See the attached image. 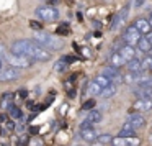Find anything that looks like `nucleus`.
<instances>
[{
    "label": "nucleus",
    "mask_w": 152,
    "mask_h": 146,
    "mask_svg": "<svg viewBox=\"0 0 152 146\" xmlns=\"http://www.w3.org/2000/svg\"><path fill=\"white\" fill-rule=\"evenodd\" d=\"M7 63L10 67H17V69H28V67L33 66L34 61L30 59V58L26 56H15V54H10V56H7Z\"/></svg>",
    "instance_id": "obj_4"
},
{
    "label": "nucleus",
    "mask_w": 152,
    "mask_h": 146,
    "mask_svg": "<svg viewBox=\"0 0 152 146\" xmlns=\"http://www.w3.org/2000/svg\"><path fill=\"white\" fill-rule=\"evenodd\" d=\"M18 95L21 97V99H26V95H28V92L26 90H20V92H18Z\"/></svg>",
    "instance_id": "obj_37"
},
{
    "label": "nucleus",
    "mask_w": 152,
    "mask_h": 146,
    "mask_svg": "<svg viewBox=\"0 0 152 146\" xmlns=\"http://www.w3.org/2000/svg\"><path fill=\"white\" fill-rule=\"evenodd\" d=\"M80 138L87 143H95L98 139V133L93 128H82L80 130Z\"/></svg>",
    "instance_id": "obj_12"
},
{
    "label": "nucleus",
    "mask_w": 152,
    "mask_h": 146,
    "mask_svg": "<svg viewBox=\"0 0 152 146\" xmlns=\"http://www.w3.org/2000/svg\"><path fill=\"white\" fill-rule=\"evenodd\" d=\"M92 146H105V145H102L100 141H95V143H92Z\"/></svg>",
    "instance_id": "obj_40"
},
{
    "label": "nucleus",
    "mask_w": 152,
    "mask_h": 146,
    "mask_svg": "<svg viewBox=\"0 0 152 146\" xmlns=\"http://www.w3.org/2000/svg\"><path fill=\"white\" fill-rule=\"evenodd\" d=\"M87 90H88L90 95H100L102 94V87L98 86V84L95 82V80H92V82H88V87H87Z\"/></svg>",
    "instance_id": "obj_23"
},
{
    "label": "nucleus",
    "mask_w": 152,
    "mask_h": 146,
    "mask_svg": "<svg viewBox=\"0 0 152 146\" xmlns=\"http://www.w3.org/2000/svg\"><path fill=\"white\" fill-rule=\"evenodd\" d=\"M96 141H100L102 145H108V143L113 141V136L108 135V133H105V135H98V139Z\"/></svg>",
    "instance_id": "obj_28"
},
{
    "label": "nucleus",
    "mask_w": 152,
    "mask_h": 146,
    "mask_svg": "<svg viewBox=\"0 0 152 146\" xmlns=\"http://www.w3.org/2000/svg\"><path fill=\"white\" fill-rule=\"evenodd\" d=\"M113 146H141V139L132 136V138H121V136H115L111 141Z\"/></svg>",
    "instance_id": "obj_8"
},
{
    "label": "nucleus",
    "mask_w": 152,
    "mask_h": 146,
    "mask_svg": "<svg viewBox=\"0 0 152 146\" xmlns=\"http://www.w3.org/2000/svg\"><path fill=\"white\" fill-rule=\"evenodd\" d=\"M126 122H128L134 130L142 128V126L145 125V118H144L142 115H139V113H131V115L128 117V120H126Z\"/></svg>",
    "instance_id": "obj_11"
},
{
    "label": "nucleus",
    "mask_w": 152,
    "mask_h": 146,
    "mask_svg": "<svg viewBox=\"0 0 152 146\" xmlns=\"http://www.w3.org/2000/svg\"><path fill=\"white\" fill-rule=\"evenodd\" d=\"M149 25H151V28H152V18H149Z\"/></svg>",
    "instance_id": "obj_41"
},
{
    "label": "nucleus",
    "mask_w": 152,
    "mask_h": 146,
    "mask_svg": "<svg viewBox=\"0 0 152 146\" xmlns=\"http://www.w3.org/2000/svg\"><path fill=\"white\" fill-rule=\"evenodd\" d=\"M93 80H95V82L98 84V86L102 87V89H105V87H108L110 84H111V80H110L108 77H105V76H103V74H100V76H96V77H95V79H93Z\"/></svg>",
    "instance_id": "obj_25"
},
{
    "label": "nucleus",
    "mask_w": 152,
    "mask_h": 146,
    "mask_svg": "<svg viewBox=\"0 0 152 146\" xmlns=\"http://www.w3.org/2000/svg\"><path fill=\"white\" fill-rule=\"evenodd\" d=\"M28 58L33 59V61H49L53 56H51V51L41 48L38 43H34V41L31 40L30 49H28Z\"/></svg>",
    "instance_id": "obj_3"
},
{
    "label": "nucleus",
    "mask_w": 152,
    "mask_h": 146,
    "mask_svg": "<svg viewBox=\"0 0 152 146\" xmlns=\"http://www.w3.org/2000/svg\"><path fill=\"white\" fill-rule=\"evenodd\" d=\"M93 107H95V100H88V102H85V103H83L82 110H85V112L88 110V112H90V110H93Z\"/></svg>",
    "instance_id": "obj_29"
},
{
    "label": "nucleus",
    "mask_w": 152,
    "mask_h": 146,
    "mask_svg": "<svg viewBox=\"0 0 152 146\" xmlns=\"http://www.w3.org/2000/svg\"><path fill=\"white\" fill-rule=\"evenodd\" d=\"M0 71H2V58H0Z\"/></svg>",
    "instance_id": "obj_42"
},
{
    "label": "nucleus",
    "mask_w": 152,
    "mask_h": 146,
    "mask_svg": "<svg viewBox=\"0 0 152 146\" xmlns=\"http://www.w3.org/2000/svg\"><path fill=\"white\" fill-rule=\"evenodd\" d=\"M67 67H69V64H67V63H64L62 59H61V61H57V63L54 64V71H56V72H66V71H67Z\"/></svg>",
    "instance_id": "obj_27"
},
{
    "label": "nucleus",
    "mask_w": 152,
    "mask_h": 146,
    "mask_svg": "<svg viewBox=\"0 0 152 146\" xmlns=\"http://www.w3.org/2000/svg\"><path fill=\"white\" fill-rule=\"evenodd\" d=\"M134 95L137 99L152 100V89L151 87H137V89H134Z\"/></svg>",
    "instance_id": "obj_16"
},
{
    "label": "nucleus",
    "mask_w": 152,
    "mask_h": 146,
    "mask_svg": "<svg viewBox=\"0 0 152 146\" xmlns=\"http://www.w3.org/2000/svg\"><path fill=\"white\" fill-rule=\"evenodd\" d=\"M36 18H39L41 21H56L59 20L61 13L56 7H51V5H41L34 10Z\"/></svg>",
    "instance_id": "obj_2"
},
{
    "label": "nucleus",
    "mask_w": 152,
    "mask_h": 146,
    "mask_svg": "<svg viewBox=\"0 0 152 146\" xmlns=\"http://www.w3.org/2000/svg\"><path fill=\"white\" fill-rule=\"evenodd\" d=\"M128 13H129V5H126V7H123L121 10L115 15V18H113V21H111V30H118V28L124 23Z\"/></svg>",
    "instance_id": "obj_9"
},
{
    "label": "nucleus",
    "mask_w": 152,
    "mask_h": 146,
    "mask_svg": "<svg viewBox=\"0 0 152 146\" xmlns=\"http://www.w3.org/2000/svg\"><path fill=\"white\" fill-rule=\"evenodd\" d=\"M62 61L69 64V63H72V61H75V58H74V56H64V58H62Z\"/></svg>",
    "instance_id": "obj_34"
},
{
    "label": "nucleus",
    "mask_w": 152,
    "mask_h": 146,
    "mask_svg": "<svg viewBox=\"0 0 152 146\" xmlns=\"http://www.w3.org/2000/svg\"><path fill=\"white\" fill-rule=\"evenodd\" d=\"M151 71H152V67H151Z\"/></svg>",
    "instance_id": "obj_46"
},
{
    "label": "nucleus",
    "mask_w": 152,
    "mask_h": 146,
    "mask_svg": "<svg viewBox=\"0 0 152 146\" xmlns=\"http://www.w3.org/2000/svg\"><path fill=\"white\" fill-rule=\"evenodd\" d=\"M30 27L33 28V30H38V31H43V30H41V25H39V23H36V21H31V23H30Z\"/></svg>",
    "instance_id": "obj_32"
},
{
    "label": "nucleus",
    "mask_w": 152,
    "mask_h": 146,
    "mask_svg": "<svg viewBox=\"0 0 152 146\" xmlns=\"http://www.w3.org/2000/svg\"><path fill=\"white\" fill-rule=\"evenodd\" d=\"M57 33L59 35H69V25H61L59 28H57Z\"/></svg>",
    "instance_id": "obj_30"
},
{
    "label": "nucleus",
    "mask_w": 152,
    "mask_h": 146,
    "mask_svg": "<svg viewBox=\"0 0 152 146\" xmlns=\"http://www.w3.org/2000/svg\"><path fill=\"white\" fill-rule=\"evenodd\" d=\"M110 63H111V67H116V69H119V67H123L126 64V61L123 59V56L118 53V51H115V53L110 56Z\"/></svg>",
    "instance_id": "obj_18"
},
{
    "label": "nucleus",
    "mask_w": 152,
    "mask_h": 146,
    "mask_svg": "<svg viewBox=\"0 0 152 146\" xmlns=\"http://www.w3.org/2000/svg\"><path fill=\"white\" fill-rule=\"evenodd\" d=\"M145 38H147V41H149V43L152 44V31H151V33H149V35H147V36H145Z\"/></svg>",
    "instance_id": "obj_39"
},
{
    "label": "nucleus",
    "mask_w": 152,
    "mask_h": 146,
    "mask_svg": "<svg viewBox=\"0 0 152 146\" xmlns=\"http://www.w3.org/2000/svg\"><path fill=\"white\" fill-rule=\"evenodd\" d=\"M132 110H139V112H149L152 110V100H144V99H137L132 105Z\"/></svg>",
    "instance_id": "obj_14"
},
{
    "label": "nucleus",
    "mask_w": 152,
    "mask_h": 146,
    "mask_svg": "<svg viewBox=\"0 0 152 146\" xmlns=\"http://www.w3.org/2000/svg\"><path fill=\"white\" fill-rule=\"evenodd\" d=\"M85 120H88L90 123H100L102 122V112L100 110H96V108H93V110H90L88 113H87V118Z\"/></svg>",
    "instance_id": "obj_19"
},
{
    "label": "nucleus",
    "mask_w": 152,
    "mask_h": 146,
    "mask_svg": "<svg viewBox=\"0 0 152 146\" xmlns=\"http://www.w3.org/2000/svg\"><path fill=\"white\" fill-rule=\"evenodd\" d=\"M134 27L139 30V33H141L142 36H147V35L152 31L151 25H149V20H145V18H137L136 23H134Z\"/></svg>",
    "instance_id": "obj_13"
},
{
    "label": "nucleus",
    "mask_w": 152,
    "mask_h": 146,
    "mask_svg": "<svg viewBox=\"0 0 152 146\" xmlns=\"http://www.w3.org/2000/svg\"><path fill=\"white\" fill-rule=\"evenodd\" d=\"M151 18H152V12H151Z\"/></svg>",
    "instance_id": "obj_44"
},
{
    "label": "nucleus",
    "mask_w": 152,
    "mask_h": 146,
    "mask_svg": "<svg viewBox=\"0 0 152 146\" xmlns=\"http://www.w3.org/2000/svg\"><path fill=\"white\" fill-rule=\"evenodd\" d=\"M151 67H152V56H151V54H147L145 58H142V72L151 71Z\"/></svg>",
    "instance_id": "obj_26"
},
{
    "label": "nucleus",
    "mask_w": 152,
    "mask_h": 146,
    "mask_svg": "<svg viewBox=\"0 0 152 146\" xmlns=\"http://www.w3.org/2000/svg\"><path fill=\"white\" fill-rule=\"evenodd\" d=\"M7 128H8V130H13V128H15V123L12 122V120H10V122H7Z\"/></svg>",
    "instance_id": "obj_38"
},
{
    "label": "nucleus",
    "mask_w": 152,
    "mask_h": 146,
    "mask_svg": "<svg viewBox=\"0 0 152 146\" xmlns=\"http://www.w3.org/2000/svg\"><path fill=\"white\" fill-rule=\"evenodd\" d=\"M12 99H13V94H4V100H5V102H7V100H8V102H12Z\"/></svg>",
    "instance_id": "obj_35"
},
{
    "label": "nucleus",
    "mask_w": 152,
    "mask_h": 146,
    "mask_svg": "<svg viewBox=\"0 0 152 146\" xmlns=\"http://www.w3.org/2000/svg\"><path fill=\"white\" fill-rule=\"evenodd\" d=\"M82 128H92V123H90L88 120H83L82 125H80V130H82Z\"/></svg>",
    "instance_id": "obj_33"
},
{
    "label": "nucleus",
    "mask_w": 152,
    "mask_h": 146,
    "mask_svg": "<svg viewBox=\"0 0 152 146\" xmlns=\"http://www.w3.org/2000/svg\"><path fill=\"white\" fill-rule=\"evenodd\" d=\"M80 53H82L85 58H92V51H90L88 48H82V49H80Z\"/></svg>",
    "instance_id": "obj_31"
},
{
    "label": "nucleus",
    "mask_w": 152,
    "mask_h": 146,
    "mask_svg": "<svg viewBox=\"0 0 152 146\" xmlns=\"http://www.w3.org/2000/svg\"><path fill=\"white\" fill-rule=\"evenodd\" d=\"M43 2H46V0H43Z\"/></svg>",
    "instance_id": "obj_45"
},
{
    "label": "nucleus",
    "mask_w": 152,
    "mask_h": 146,
    "mask_svg": "<svg viewBox=\"0 0 152 146\" xmlns=\"http://www.w3.org/2000/svg\"><path fill=\"white\" fill-rule=\"evenodd\" d=\"M118 53L123 56V59H124L126 63H129V61L136 59V48H134V46H129V44H123V46H119Z\"/></svg>",
    "instance_id": "obj_10"
},
{
    "label": "nucleus",
    "mask_w": 152,
    "mask_h": 146,
    "mask_svg": "<svg viewBox=\"0 0 152 146\" xmlns=\"http://www.w3.org/2000/svg\"><path fill=\"white\" fill-rule=\"evenodd\" d=\"M149 54H151V56H152V49H151V53H149Z\"/></svg>",
    "instance_id": "obj_43"
},
{
    "label": "nucleus",
    "mask_w": 152,
    "mask_h": 146,
    "mask_svg": "<svg viewBox=\"0 0 152 146\" xmlns=\"http://www.w3.org/2000/svg\"><path fill=\"white\" fill-rule=\"evenodd\" d=\"M21 76V71L17 67H7V69L0 71V82H10V80H17Z\"/></svg>",
    "instance_id": "obj_7"
},
{
    "label": "nucleus",
    "mask_w": 152,
    "mask_h": 146,
    "mask_svg": "<svg viewBox=\"0 0 152 146\" xmlns=\"http://www.w3.org/2000/svg\"><path fill=\"white\" fill-rule=\"evenodd\" d=\"M118 136H121V138H132V136H136V130L132 128V126L129 125L128 122H126L124 125L121 126V130H119Z\"/></svg>",
    "instance_id": "obj_17"
},
{
    "label": "nucleus",
    "mask_w": 152,
    "mask_h": 146,
    "mask_svg": "<svg viewBox=\"0 0 152 146\" xmlns=\"http://www.w3.org/2000/svg\"><path fill=\"white\" fill-rule=\"evenodd\" d=\"M144 2H145V0H134V5H136V7H142V5H144Z\"/></svg>",
    "instance_id": "obj_36"
},
{
    "label": "nucleus",
    "mask_w": 152,
    "mask_h": 146,
    "mask_svg": "<svg viewBox=\"0 0 152 146\" xmlns=\"http://www.w3.org/2000/svg\"><path fill=\"white\" fill-rule=\"evenodd\" d=\"M126 66H128V71H129V72H132V74L142 72V59H141V58H136V59L126 63Z\"/></svg>",
    "instance_id": "obj_15"
},
{
    "label": "nucleus",
    "mask_w": 152,
    "mask_h": 146,
    "mask_svg": "<svg viewBox=\"0 0 152 146\" xmlns=\"http://www.w3.org/2000/svg\"><path fill=\"white\" fill-rule=\"evenodd\" d=\"M7 108H8V113H10L13 118H21V117H23V112H21L17 105H13V103H8Z\"/></svg>",
    "instance_id": "obj_24"
},
{
    "label": "nucleus",
    "mask_w": 152,
    "mask_h": 146,
    "mask_svg": "<svg viewBox=\"0 0 152 146\" xmlns=\"http://www.w3.org/2000/svg\"><path fill=\"white\" fill-rule=\"evenodd\" d=\"M102 74H103L105 77H108V79L111 80V82H113L115 79H118V77H119V72H118V69H116V67H111V66H110V67H105Z\"/></svg>",
    "instance_id": "obj_21"
},
{
    "label": "nucleus",
    "mask_w": 152,
    "mask_h": 146,
    "mask_svg": "<svg viewBox=\"0 0 152 146\" xmlns=\"http://www.w3.org/2000/svg\"><path fill=\"white\" fill-rule=\"evenodd\" d=\"M116 94V84H110L108 87H105V89L102 90V94H100V97L102 99H110V97H113Z\"/></svg>",
    "instance_id": "obj_22"
},
{
    "label": "nucleus",
    "mask_w": 152,
    "mask_h": 146,
    "mask_svg": "<svg viewBox=\"0 0 152 146\" xmlns=\"http://www.w3.org/2000/svg\"><path fill=\"white\" fill-rule=\"evenodd\" d=\"M141 38H142V35L139 33V30L134 27V25H131V27L126 28L124 35H123L124 44H129V46H137V43H139Z\"/></svg>",
    "instance_id": "obj_5"
},
{
    "label": "nucleus",
    "mask_w": 152,
    "mask_h": 146,
    "mask_svg": "<svg viewBox=\"0 0 152 146\" xmlns=\"http://www.w3.org/2000/svg\"><path fill=\"white\" fill-rule=\"evenodd\" d=\"M137 49L142 51V53H145V54H149V53H151V49H152V44L147 41V38H145V36H142L141 40H139V43H137Z\"/></svg>",
    "instance_id": "obj_20"
},
{
    "label": "nucleus",
    "mask_w": 152,
    "mask_h": 146,
    "mask_svg": "<svg viewBox=\"0 0 152 146\" xmlns=\"http://www.w3.org/2000/svg\"><path fill=\"white\" fill-rule=\"evenodd\" d=\"M33 41L48 51H61L64 48V41L61 38L54 36V35H49L46 31H36L33 36Z\"/></svg>",
    "instance_id": "obj_1"
},
{
    "label": "nucleus",
    "mask_w": 152,
    "mask_h": 146,
    "mask_svg": "<svg viewBox=\"0 0 152 146\" xmlns=\"http://www.w3.org/2000/svg\"><path fill=\"white\" fill-rule=\"evenodd\" d=\"M30 44H31V40H18L10 46V51H12V54H15V56H26L28 58Z\"/></svg>",
    "instance_id": "obj_6"
}]
</instances>
